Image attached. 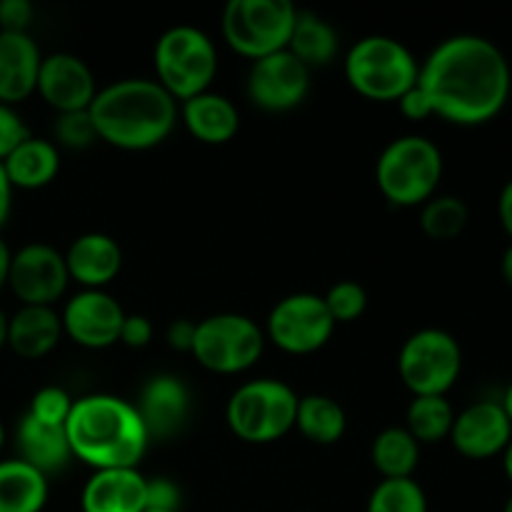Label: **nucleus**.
I'll list each match as a JSON object with an SVG mask.
<instances>
[{
  "mask_svg": "<svg viewBox=\"0 0 512 512\" xmlns=\"http://www.w3.org/2000/svg\"><path fill=\"white\" fill-rule=\"evenodd\" d=\"M420 208V228L430 240H455L468 228L470 208L458 195H433Z\"/></svg>",
  "mask_w": 512,
  "mask_h": 512,
  "instance_id": "nucleus-30",
  "label": "nucleus"
},
{
  "mask_svg": "<svg viewBox=\"0 0 512 512\" xmlns=\"http://www.w3.org/2000/svg\"><path fill=\"white\" fill-rule=\"evenodd\" d=\"M345 80L358 95L398 103L418 85L420 63L413 50L390 35H365L345 55Z\"/></svg>",
  "mask_w": 512,
  "mask_h": 512,
  "instance_id": "nucleus-5",
  "label": "nucleus"
},
{
  "mask_svg": "<svg viewBox=\"0 0 512 512\" xmlns=\"http://www.w3.org/2000/svg\"><path fill=\"white\" fill-rule=\"evenodd\" d=\"M10 210H13V185H10L8 175H5L3 163H0V230L8 223Z\"/></svg>",
  "mask_w": 512,
  "mask_h": 512,
  "instance_id": "nucleus-42",
  "label": "nucleus"
},
{
  "mask_svg": "<svg viewBox=\"0 0 512 512\" xmlns=\"http://www.w3.org/2000/svg\"><path fill=\"white\" fill-rule=\"evenodd\" d=\"M265 350V330L240 313H215L195 323L190 353L210 373L240 375L253 368Z\"/></svg>",
  "mask_w": 512,
  "mask_h": 512,
  "instance_id": "nucleus-9",
  "label": "nucleus"
},
{
  "mask_svg": "<svg viewBox=\"0 0 512 512\" xmlns=\"http://www.w3.org/2000/svg\"><path fill=\"white\" fill-rule=\"evenodd\" d=\"M500 405H503V410L508 413V418L512 423V380L508 383V388H505V395H503V400H500Z\"/></svg>",
  "mask_w": 512,
  "mask_h": 512,
  "instance_id": "nucleus-47",
  "label": "nucleus"
},
{
  "mask_svg": "<svg viewBox=\"0 0 512 512\" xmlns=\"http://www.w3.org/2000/svg\"><path fill=\"white\" fill-rule=\"evenodd\" d=\"M503 470L508 475V480L512 483V440L508 443V448L503 450Z\"/></svg>",
  "mask_w": 512,
  "mask_h": 512,
  "instance_id": "nucleus-46",
  "label": "nucleus"
},
{
  "mask_svg": "<svg viewBox=\"0 0 512 512\" xmlns=\"http://www.w3.org/2000/svg\"><path fill=\"white\" fill-rule=\"evenodd\" d=\"M178 115L188 133L205 145H225L238 135L240 113L225 95L205 90L178 105Z\"/></svg>",
  "mask_w": 512,
  "mask_h": 512,
  "instance_id": "nucleus-23",
  "label": "nucleus"
},
{
  "mask_svg": "<svg viewBox=\"0 0 512 512\" xmlns=\"http://www.w3.org/2000/svg\"><path fill=\"white\" fill-rule=\"evenodd\" d=\"M418 88L438 118L463 128L485 125L510 100L508 55L485 35H450L420 63Z\"/></svg>",
  "mask_w": 512,
  "mask_h": 512,
  "instance_id": "nucleus-1",
  "label": "nucleus"
},
{
  "mask_svg": "<svg viewBox=\"0 0 512 512\" xmlns=\"http://www.w3.org/2000/svg\"><path fill=\"white\" fill-rule=\"evenodd\" d=\"M310 73L290 50L253 60L248 73V98L268 113H288L310 93Z\"/></svg>",
  "mask_w": 512,
  "mask_h": 512,
  "instance_id": "nucleus-13",
  "label": "nucleus"
},
{
  "mask_svg": "<svg viewBox=\"0 0 512 512\" xmlns=\"http://www.w3.org/2000/svg\"><path fill=\"white\" fill-rule=\"evenodd\" d=\"M148 478L138 468L93 470L80 493V512H145Z\"/></svg>",
  "mask_w": 512,
  "mask_h": 512,
  "instance_id": "nucleus-18",
  "label": "nucleus"
},
{
  "mask_svg": "<svg viewBox=\"0 0 512 512\" xmlns=\"http://www.w3.org/2000/svg\"><path fill=\"white\" fill-rule=\"evenodd\" d=\"M300 395L275 378H255L240 385L225 405L230 433L250 445H270L295 430Z\"/></svg>",
  "mask_w": 512,
  "mask_h": 512,
  "instance_id": "nucleus-6",
  "label": "nucleus"
},
{
  "mask_svg": "<svg viewBox=\"0 0 512 512\" xmlns=\"http://www.w3.org/2000/svg\"><path fill=\"white\" fill-rule=\"evenodd\" d=\"M33 13L35 8L28 0H0V30L3 33H28Z\"/></svg>",
  "mask_w": 512,
  "mask_h": 512,
  "instance_id": "nucleus-37",
  "label": "nucleus"
},
{
  "mask_svg": "<svg viewBox=\"0 0 512 512\" xmlns=\"http://www.w3.org/2000/svg\"><path fill=\"white\" fill-rule=\"evenodd\" d=\"M55 145L68 150H85L98 140L95 125L90 120L88 110H75V113H58L53 125Z\"/></svg>",
  "mask_w": 512,
  "mask_h": 512,
  "instance_id": "nucleus-33",
  "label": "nucleus"
},
{
  "mask_svg": "<svg viewBox=\"0 0 512 512\" xmlns=\"http://www.w3.org/2000/svg\"><path fill=\"white\" fill-rule=\"evenodd\" d=\"M340 40L338 30L310 10H298L293 35L288 50L305 65V68H325L338 55Z\"/></svg>",
  "mask_w": 512,
  "mask_h": 512,
  "instance_id": "nucleus-27",
  "label": "nucleus"
},
{
  "mask_svg": "<svg viewBox=\"0 0 512 512\" xmlns=\"http://www.w3.org/2000/svg\"><path fill=\"white\" fill-rule=\"evenodd\" d=\"M3 448H5V425L3 420H0V453H3Z\"/></svg>",
  "mask_w": 512,
  "mask_h": 512,
  "instance_id": "nucleus-48",
  "label": "nucleus"
},
{
  "mask_svg": "<svg viewBox=\"0 0 512 512\" xmlns=\"http://www.w3.org/2000/svg\"><path fill=\"white\" fill-rule=\"evenodd\" d=\"M70 280L83 290H105L123 268V250L108 233H83L65 250Z\"/></svg>",
  "mask_w": 512,
  "mask_h": 512,
  "instance_id": "nucleus-19",
  "label": "nucleus"
},
{
  "mask_svg": "<svg viewBox=\"0 0 512 512\" xmlns=\"http://www.w3.org/2000/svg\"><path fill=\"white\" fill-rule=\"evenodd\" d=\"M335 320L325 308L323 295L293 293L273 305L265 335L288 355H310L330 343Z\"/></svg>",
  "mask_w": 512,
  "mask_h": 512,
  "instance_id": "nucleus-11",
  "label": "nucleus"
},
{
  "mask_svg": "<svg viewBox=\"0 0 512 512\" xmlns=\"http://www.w3.org/2000/svg\"><path fill=\"white\" fill-rule=\"evenodd\" d=\"M443 153L425 135H403L388 143L375 163V183L395 208H418L438 195Z\"/></svg>",
  "mask_w": 512,
  "mask_h": 512,
  "instance_id": "nucleus-4",
  "label": "nucleus"
},
{
  "mask_svg": "<svg viewBox=\"0 0 512 512\" xmlns=\"http://www.w3.org/2000/svg\"><path fill=\"white\" fill-rule=\"evenodd\" d=\"M500 273H503V280L512 288V243L505 248L503 258H500Z\"/></svg>",
  "mask_w": 512,
  "mask_h": 512,
  "instance_id": "nucleus-44",
  "label": "nucleus"
},
{
  "mask_svg": "<svg viewBox=\"0 0 512 512\" xmlns=\"http://www.w3.org/2000/svg\"><path fill=\"white\" fill-rule=\"evenodd\" d=\"M155 80L178 100L210 90L218 75V50L213 38L195 25H175L155 43Z\"/></svg>",
  "mask_w": 512,
  "mask_h": 512,
  "instance_id": "nucleus-7",
  "label": "nucleus"
},
{
  "mask_svg": "<svg viewBox=\"0 0 512 512\" xmlns=\"http://www.w3.org/2000/svg\"><path fill=\"white\" fill-rule=\"evenodd\" d=\"M70 283L65 255L48 243H28L10 258L8 288L20 305L53 308Z\"/></svg>",
  "mask_w": 512,
  "mask_h": 512,
  "instance_id": "nucleus-12",
  "label": "nucleus"
},
{
  "mask_svg": "<svg viewBox=\"0 0 512 512\" xmlns=\"http://www.w3.org/2000/svg\"><path fill=\"white\" fill-rule=\"evenodd\" d=\"M145 512H158V510H145Z\"/></svg>",
  "mask_w": 512,
  "mask_h": 512,
  "instance_id": "nucleus-50",
  "label": "nucleus"
},
{
  "mask_svg": "<svg viewBox=\"0 0 512 512\" xmlns=\"http://www.w3.org/2000/svg\"><path fill=\"white\" fill-rule=\"evenodd\" d=\"M295 430L313 445H335L343 440L348 430V415L343 405L330 395H303L298 400V413H295Z\"/></svg>",
  "mask_w": 512,
  "mask_h": 512,
  "instance_id": "nucleus-26",
  "label": "nucleus"
},
{
  "mask_svg": "<svg viewBox=\"0 0 512 512\" xmlns=\"http://www.w3.org/2000/svg\"><path fill=\"white\" fill-rule=\"evenodd\" d=\"M35 93L55 110V113H75L88 110L93 103L98 85L90 65L75 53L43 55Z\"/></svg>",
  "mask_w": 512,
  "mask_h": 512,
  "instance_id": "nucleus-16",
  "label": "nucleus"
},
{
  "mask_svg": "<svg viewBox=\"0 0 512 512\" xmlns=\"http://www.w3.org/2000/svg\"><path fill=\"white\" fill-rule=\"evenodd\" d=\"M455 423V410L448 395H418L410 400L405 410L403 428L418 440L420 445H433L450 438Z\"/></svg>",
  "mask_w": 512,
  "mask_h": 512,
  "instance_id": "nucleus-29",
  "label": "nucleus"
},
{
  "mask_svg": "<svg viewBox=\"0 0 512 512\" xmlns=\"http://www.w3.org/2000/svg\"><path fill=\"white\" fill-rule=\"evenodd\" d=\"M43 63L38 43L30 33H3L0 30V103L18 105L38 88Z\"/></svg>",
  "mask_w": 512,
  "mask_h": 512,
  "instance_id": "nucleus-21",
  "label": "nucleus"
},
{
  "mask_svg": "<svg viewBox=\"0 0 512 512\" xmlns=\"http://www.w3.org/2000/svg\"><path fill=\"white\" fill-rule=\"evenodd\" d=\"M63 320L55 308L20 305L8 320V348L23 360H40L63 340Z\"/></svg>",
  "mask_w": 512,
  "mask_h": 512,
  "instance_id": "nucleus-22",
  "label": "nucleus"
},
{
  "mask_svg": "<svg viewBox=\"0 0 512 512\" xmlns=\"http://www.w3.org/2000/svg\"><path fill=\"white\" fill-rule=\"evenodd\" d=\"M150 340H153V323H150L145 315H125L118 343H123L125 348L140 350L145 348V345H150Z\"/></svg>",
  "mask_w": 512,
  "mask_h": 512,
  "instance_id": "nucleus-38",
  "label": "nucleus"
},
{
  "mask_svg": "<svg viewBox=\"0 0 512 512\" xmlns=\"http://www.w3.org/2000/svg\"><path fill=\"white\" fill-rule=\"evenodd\" d=\"M330 318L338 323H355L368 310V293L355 280H340L323 295Z\"/></svg>",
  "mask_w": 512,
  "mask_h": 512,
  "instance_id": "nucleus-32",
  "label": "nucleus"
},
{
  "mask_svg": "<svg viewBox=\"0 0 512 512\" xmlns=\"http://www.w3.org/2000/svg\"><path fill=\"white\" fill-rule=\"evenodd\" d=\"M125 310L105 290H80L65 303L60 320L63 333L75 345L88 350H105L120 340Z\"/></svg>",
  "mask_w": 512,
  "mask_h": 512,
  "instance_id": "nucleus-14",
  "label": "nucleus"
},
{
  "mask_svg": "<svg viewBox=\"0 0 512 512\" xmlns=\"http://www.w3.org/2000/svg\"><path fill=\"white\" fill-rule=\"evenodd\" d=\"M168 345L173 350H180V353H190V348H193V338H195V323L193 320H173V323L168 325Z\"/></svg>",
  "mask_w": 512,
  "mask_h": 512,
  "instance_id": "nucleus-40",
  "label": "nucleus"
},
{
  "mask_svg": "<svg viewBox=\"0 0 512 512\" xmlns=\"http://www.w3.org/2000/svg\"><path fill=\"white\" fill-rule=\"evenodd\" d=\"M503 512H512V495L508 500H505V508H503Z\"/></svg>",
  "mask_w": 512,
  "mask_h": 512,
  "instance_id": "nucleus-49",
  "label": "nucleus"
},
{
  "mask_svg": "<svg viewBox=\"0 0 512 512\" xmlns=\"http://www.w3.org/2000/svg\"><path fill=\"white\" fill-rule=\"evenodd\" d=\"M148 510L158 512H180V488L170 478H148Z\"/></svg>",
  "mask_w": 512,
  "mask_h": 512,
  "instance_id": "nucleus-36",
  "label": "nucleus"
},
{
  "mask_svg": "<svg viewBox=\"0 0 512 512\" xmlns=\"http://www.w3.org/2000/svg\"><path fill=\"white\" fill-rule=\"evenodd\" d=\"M15 448L18 458L43 473L45 478L65 473L73 463V450L68 443V430L65 425H48L35 420L33 415L25 413L15 428Z\"/></svg>",
  "mask_w": 512,
  "mask_h": 512,
  "instance_id": "nucleus-20",
  "label": "nucleus"
},
{
  "mask_svg": "<svg viewBox=\"0 0 512 512\" xmlns=\"http://www.w3.org/2000/svg\"><path fill=\"white\" fill-rule=\"evenodd\" d=\"M398 108H400V113H403L408 120L433 118V108H430L428 95H425L423 90L418 88V85H415V88H410L408 93H405L403 98L398 100Z\"/></svg>",
  "mask_w": 512,
  "mask_h": 512,
  "instance_id": "nucleus-39",
  "label": "nucleus"
},
{
  "mask_svg": "<svg viewBox=\"0 0 512 512\" xmlns=\"http://www.w3.org/2000/svg\"><path fill=\"white\" fill-rule=\"evenodd\" d=\"M8 320L10 315H5V310L0 308V350L8 345Z\"/></svg>",
  "mask_w": 512,
  "mask_h": 512,
  "instance_id": "nucleus-45",
  "label": "nucleus"
},
{
  "mask_svg": "<svg viewBox=\"0 0 512 512\" xmlns=\"http://www.w3.org/2000/svg\"><path fill=\"white\" fill-rule=\"evenodd\" d=\"M365 512H428V495L415 478L380 480Z\"/></svg>",
  "mask_w": 512,
  "mask_h": 512,
  "instance_id": "nucleus-31",
  "label": "nucleus"
},
{
  "mask_svg": "<svg viewBox=\"0 0 512 512\" xmlns=\"http://www.w3.org/2000/svg\"><path fill=\"white\" fill-rule=\"evenodd\" d=\"M95 135L120 150H150L170 138L178 100L150 78H125L98 88L88 108Z\"/></svg>",
  "mask_w": 512,
  "mask_h": 512,
  "instance_id": "nucleus-2",
  "label": "nucleus"
},
{
  "mask_svg": "<svg viewBox=\"0 0 512 512\" xmlns=\"http://www.w3.org/2000/svg\"><path fill=\"white\" fill-rule=\"evenodd\" d=\"M133 405L150 440H170L188 423L190 390L178 375L158 373L143 385Z\"/></svg>",
  "mask_w": 512,
  "mask_h": 512,
  "instance_id": "nucleus-17",
  "label": "nucleus"
},
{
  "mask_svg": "<svg viewBox=\"0 0 512 512\" xmlns=\"http://www.w3.org/2000/svg\"><path fill=\"white\" fill-rule=\"evenodd\" d=\"M498 218H500V225H503V230L510 235V240H512V178L503 185V190H500Z\"/></svg>",
  "mask_w": 512,
  "mask_h": 512,
  "instance_id": "nucleus-41",
  "label": "nucleus"
},
{
  "mask_svg": "<svg viewBox=\"0 0 512 512\" xmlns=\"http://www.w3.org/2000/svg\"><path fill=\"white\" fill-rule=\"evenodd\" d=\"M370 460L383 480L413 478L420 465V443L405 428H385L375 435Z\"/></svg>",
  "mask_w": 512,
  "mask_h": 512,
  "instance_id": "nucleus-28",
  "label": "nucleus"
},
{
  "mask_svg": "<svg viewBox=\"0 0 512 512\" xmlns=\"http://www.w3.org/2000/svg\"><path fill=\"white\" fill-rule=\"evenodd\" d=\"M3 168L13 190H40L58 178L60 148L53 140L30 135L3 160Z\"/></svg>",
  "mask_w": 512,
  "mask_h": 512,
  "instance_id": "nucleus-24",
  "label": "nucleus"
},
{
  "mask_svg": "<svg viewBox=\"0 0 512 512\" xmlns=\"http://www.w3.org/2000/svg\"><path fill=\"white\" fill-rule=\"evenodd\" d=\"M30 138L28 125L23 123L18 110L13 105L0 103V163L18 148L23 140Z\"/></svg>",
  "mask_w": 512,
  "mask_h": 512,
  "instance_id": "nucleus-35",
  "label": "nucleus"
},
{
  "mask_svg": "<svg viewBox=\"0 0 512 512\" xmlns=\"http://www.w3.org/2000/svg\"><path fill=\"white\" fill-rule=\"evenodd\" d=\"M65 430L73 458L93 470L138 468L150 445L135 405L110 393L75 400Z\"/></svg>",
  "mask_w": 512,
  "mask_h": 512,
  "instance_id": "nucleus-3",
  "label": "nucleus"
},
{
  "mask_svg": "<svg viewBox=\"0 0 512 512\" xmlns=\"http://www.w3.org/2000/svg\"><path fill=\"white\" fill-rule=\"evenodd\" d=\"M450 443L463 458L488 460L503 455L512 440V423L500 400H478L455 413Z\"/></svg>",
  "mask_w": 512,
  "mask_h": 512,
  "instance_id": "nucleus-15",
  "label": "nucleus"
},
{
  "mask_svg": "<svg viewBox=\"0 0 512 512\" xmlns=\"http://www.w3.org/2000/svg\"><path fill=\"white\" fill-rule=\"evenodd\" d=\"M50 480L20 458L0 460V512H43Z\"/></svg>",
  "mask_w": 512,
  "mask_h": 512,
  "instance_id": "nucleus-25",
  "label": "nucleus"
},
{
  "mask_svg": "<svg viewBox=\"0 0 512 512\" xmlns=\"http://www.w3.org/2000/svg\"><path fill=\"white\" fill-rule=\"evenodd\" d=\"M298 8L288 0H230L220 30L230 48L250 60L288 50Z\"/></svg>",
  "mask_w": 512,
  "mask_h": 512,
  "instance_id": "nucleus-8",
  "label": "nucleus"
},
{
  "mask_svg": "<svg viewBox=\"0 0 512 512\" xmlns=\"http://www.w3.org/2000/svg\"><path fill=\"white\" fill-rule=\"evenodd\" d=\"M10 258H13V250L8 248L3 238H0V290L8 285V268H10Z\"/></svg>",
  "mask_w": 512,
  "mask_h": 512,
  "instance_id": "nucleus-43",
  "label": "nucleus"
},
{
  "mask_svg": "<svg viewBox=\"0 0 512 512\" xmlns=\"http://www.w3.org/2000/svg\"><path fill=\"white\" fill-rule=\"evenodd\" d=\"M463 373V348L443 328L415 330L398 355V375L418 395H448Z\"/></svg>",
  "mask_w": 512,
  "mask_h": 512,
  "instance_id": "nucleus-10",
  "label": "nucleus"
},
{
  "mask_svg": "<svg viewBox=\"0 0 512 512\" xmlns=\"http://www.w3.org/2000/svg\"><path fill=\"white\" fill-rule=\"evenodd\" d=\"M75 400L70 398L68 390L58 388V385H45L30 400L28 413L35 420L48 425H65L70 418V410H73Z\"/></svg>",
  "mask_w": 512,
  "mask_h": 512,
  "instance_id": "nucleus-34",
  "label": "nucleus"
}]
</instances>
